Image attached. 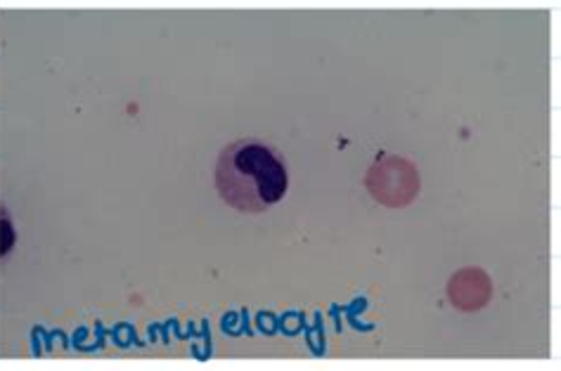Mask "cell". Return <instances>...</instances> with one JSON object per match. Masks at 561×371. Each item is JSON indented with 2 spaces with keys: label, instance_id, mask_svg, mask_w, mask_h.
<instances>
[{
  "label": "cell",
  "instance_id": "cell-1",
  "mask_svg": "<svg viewBox=\"0 0 561 371\" xmlns=\"http://www.w3.org/2000/svg\"><path fill=\"white\" fill-rule=\"evenodd\" d=\"M287 163L273 144L242 138L224 147L216 161V189L234 211L263 213L287 195Z\"/></svg>",
  "mask_w": 561,
  "mask_h": 371
},
{
  "label": "cell",
  "instance_id": "cell-2",
  "mask_svg": "<svg viewBox=\"0 0 561 371\" xmlns=\"http://www.w3.org/2000/svg\"><path fill=\"white\" fill-rule=\"evenodd\" d=\"M14 242H18V234H14V225L8 216V211L3 209L0 213V256H8Z\"/></svg>",
  "mask_w": 561,
  "mask_h": 371
}]
</instances>
